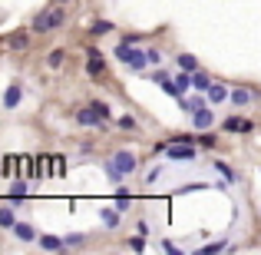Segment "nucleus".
<instances>
[{
	"label": "nucleus",
	"instance_id": "c85d7f7f",
	"mask_svg": "<svg viewBox=\"0 0 261 255\" xmlns=\"http://www.w3.org/2000/svg\"><path fill=\"white\" fill-rule=\"evenodd\" d=\"M225 249H228V242H212L202 249V255H215V252H225Z\"/></svg>",
	"mask_w": 261,
	"mask_h": 255
},
{
	"label": "nucleus",
	"instance_id": "0eeeda50",
	"mask_svg": "<svg viewBox=\"0 0 261 255\" xmlns=\"http://www.w3.org/2000/svg\"><path fill=\"white\" fill-rule=\"evenodd\" d=\"M76 123H80V126H102L106 120H102L93 106H83V109H76Z\"/></svg>",
	"mask_w": 261,
	"mask_h": 255
},
{
	"label": "nucleus",
	"instance_id": "6ab92c4d",
	"mask_svg": "<svg viewBox=\"0 0 261 255\" xmlns=\"http://www.w3.org/2000/svg\"><path fill=\"white\" fill-rule=\"evenodd\" d=\"M86 73H89V77H102V73H106V60H102V57H89Z\"/></svg>",
	"mask_w": 261,
	"mask_h": 255
},
{
	"label": "nucleus",
	"instance_id": "f257e3e1",
	"mask_svg": "<svg viewBox=\"0 0 261 255\" xmlns=\"http://www.w3.org/2000/svg\"><path fill=\"white\" fill-rule=\"evenodd\" d=\"M60 27H66V10H63V4H53V7H46V10H40L37 17H33L30 30L37 33V37H43V33H53V30H60Z\"/></svg>",
	"mask_w": 261,
	"mask_h": 255
},
{
	"label": "nucleus",
	"instance_id": "9d476101",
	"mask_svg": "<svg viewBox=\"0 0 261 255\" xmlns=\"http://www.w3.org/2000/svg\"><path fill=\"white\" fill-rule=\"evenodd\" d=\"M13 236H17L20 242H37V239H40V232L33 229L30 222H17V225H13Z\"/></svg>",
	"mask_w": 261,
	"mask_h": 255
},
{
	"label": "nucleus",
	"instance_id": "2f4dec72",
	"mask_svg": "<svg viewBox=\"0 0 261 255\" xmlns=\"http://www.w3.org/2000/svg\"><path fill=\"white\" fill-rule=\"evenodd\" d=\"M129 249H133V252H142V249H146V239H129Z\"/></svg>",
	"mask_w": 261,
	"mask_h": 255
},
{
	"label": "nucleus",
	"instance_id": "4be33fe9",
	"mask_svg": "<svg viewBox=\"0 0 261 255\" xmlns=\"http://www.w3.org/2000/svg\"><path fill=\"white\" fill-rule=\"evenodd\" d=\"M86 232H70V236H66V249H83L86 245Z\"/></svg>",
	"mask_w": 261,
	"mask_h": 255
},
{
	"label": "nucleus",
	"instance_id": "412c9836",
	"mask_svg": "<svg viewBox=\"0 0 261 255\" xmlns=\"http://www.w3.org/2000/svg\"><path fill=\"white\" fill-rule=\"evenodd\" d=\"M20 199H27V182H23V179L10 182V202H20Z\"/></svg>",
	"mask_w": 261,
	"mask_h": 255
},
{
	"label": "nucleus",
	"instance_id": "9b49d317",
	"mask_svg": "<svg viewBox=\"0 0 261 255\" xmlns=\"http://www.w3.org/2000/svg\"><path fill=\"white\" fill-rule=\"evenodd\" d=\"M205 96H208V103H212V106H218V103H225V100L231 96V89H225L222 83H212L208 89H205Z\"/></svg>",
	"mask_w": 261,
	"mask_h": 255
},
{
	"label": "nucleus",
	"instance_id": "ddd939ff",
	"mask_svg": "<svg viewBox=\"0 0 261 255\" xmlns=\"http://www.w3.org/2000/svg\"><path fill=\"white\" fill-rule=\"evenodd\" d=\"M126 63L133 66L136 73H139V70H146V66H149V53H146V50H139V47H133V53H129Z\"/></svg>",
	"mask_w": 261,
	"mask_h": 255
},
{
	"label": "nucleus",
	"instance_id": "a878e982",
	"mask_svg": "<svg viewBox=\"0 0 261 255\" xmlns=\"http://www.w3.org/2000/svg\"><path fill=\"white\" fill-rule=\"evenodd\" d=\"M198 146L215 149V146H218V136H215V133H202V136H198Z\"/></svg>",
	"mask_w": 261,
	"mask_h": 255
},
{
	"label": "nucleus",
	"instance_id": "7c9ffc66",
	"mask_svg": "<svg viewBox=\"0 0 261 255\" xmlns=\"http://www.w3.org/2000/svg\"><path fill=\"white\" fill-rule=\"evenodd\" d=\"M169 80H172V77H169L166 70H155V73H152V83H159V86H162V83H169Z\"/></svg>",
	"mask_w": 261,
	"mask_h": 255
},
{
	"label": "nucleus",
	"instance_id": "aec40b11",
	"mask_svg": "<svg viewBox=\"0 0 261 255\" xmlns=\"http://www.w3.org/2000/svg\"><path fill=\"white\" fill-rule=\"evenodd\" d=\"M192 86H195L198 93H205V89L212 86V77H208V73H202V70H195V73H192Z\"/></svg>",
	"mask_w": 261,
	"mask_h": 255
},
{
	"label": "nucleus",
	"instance_id": "473e14b6",
	"mask_svg": "<svg viewBox=\"0 0 261 255\" xmlns=\"http://www.w3.org/2000/svg\"><path fill=\"white\" fill-rule=\"evenodd\" d=\"M146 53H149V63H152V66H155V63H159V60H162V53H159V50H155V47H149V50H146Z\"/></svg>",
	"mask_w": 261,
	"mask_h": 255
},
{
	"label": "nucleus",
	"instance_id": "6e6552de",
	"mask_svg": "<svg viewBox=\"0 0 261 255\" xmlns=\"http://www.w3.org/2000/svg\"><path fill=\"white\" fill-rule=\"evenodd\" d=\"M37 242L43 252H63L66 249V236H40Z\"/></svg>",
	"mask_w": 261,
	"mask_h": 255
},
{
	"label": "nucleus",
	"instance_id": "bb28decb",
	"mask_svg": "<svg viewBox=\"0 0 261 255\" xmlns=\"http://www.w3.org/2000/svg\"><path fill=\"white\" fill-rule=\"evenodd\" d=\"M129 202H133V199H129V192H126V189H119V192H116V209H122V212H126V209H129Z\"/></svg>",
	"mask_w": 261,
	"mask_h": 255
},
{
	"label": "nucleus",
	"instance_id": "423d86ee",
	"mask_svg": "<svg viewBox=\"0 0 261 255\" xmlns=\"http://www.w3.org/2000/svg\"><path fill=\"white\" fill-rule=\"evenodd\" d=\"M222 129H225V133H251V129H255V123L245 120V116H228V120L222 123Z\"/></svg>",
	"mask_w": 261,
	"mask_h": 255
},
{
	"label": "nucleus",
	"instance_id": "7ed1b4c3",
	"mask_svg": "<svg viewBox=\"0 0 261 255\" xmlns=\"http://www.w3.org/2000/svg\"><path fill=\"white\" fill-rule=\"evenodd\" d=\"M109 163H113V166L119 169L122 176H133L136 166H139V159H136V156L129 153V149H119V153H113V159H109Z\"/></svg>",
	"mask_w": 261,
	"mask_h": 255
},
{
	"label": "nucleus",
	"instance_id": "393cba45",
	"mask_svg": "<svg viewBox=\"0 0 261 255\" xmlns=\"http://www.w3.org/2000/svg\"><path fill=\"white\" fill-rule=\"evenodd\" d=\"M89 106H93L96 113L102 116V120H113V106H109V103H102V100H93V103H89Z\"/></svg>",
	"mask_w": 261,
	"mask_h": 255
},
{
	"label": "nucleus",
	"instance_id": "dca6fc26",
	"mask_svg": "<svg viewBox=\"0 0 261 255\" xmlns=\"http://www.w3.org/2000/svg\"><path fill=\"white\" fill-rule=\"evenodd\" d=\"M122 209H102L99 212V219H102V225H106V229H116V225L122 222V216H119Z\"/></svg>",
	"mask_w": 261,
	"mask_h": 255
},
{
	"label": "nucleus",
	"instance_id": "f03ea898",
	"mask_svg": "<svg viewBox=\"0 0 261 255\" xmlns=\"http://www.w3.org/2000/svg\"><path fill=\"white\" fill-rule=\"evenodd\" d=\"M159 153H166L169 159H175V163H192V159H198V149H195V143H159Z\"/></svg>",
	"mask_w": 261,
	"mask_h": 255
},
{
	"label": "nucleus",
	"instance_id": "20e7f679",
	"mask_svg": "<svg viewBox=\"0 0 261 255\" xmlns=\"http://www.w3.org/2000/svg\"><path fill=\"white\" fill-rule=\"evenodd\" d=\"M212 126H215V109L212 106H202V109L192 113V129H195V133H205V129H212Z\"/></svg>",
	"mask_w": 261,
	"mask_h": 255
},
{
	"label": "nucleus",
	"instance_id": "cd10ccee",
	"mask_svg": "<svg viewBox=\"0 0 261 255\" xmlns=\"http://www.w3.org/2000/svg\"><path fill=\"white\" fill-rule=\"evenodd\" d=\"M215 169H218V172H222V176H225V179H228V182H235V169H231V166H225V163H222V159H215Z\"/></svg>",
	"mask_w": 261,
	"mask_h": 255
},
{
	"label": "nucleus",
	"instance_id": "c756f323",
	"mask_svg": "<svg viewBox=\"0 0 261 255\" xmlns=\"http://www.w3.org/2000/svg\"><path fill=\"white\" fill-rule=\"evenodd\" d=\"M119 126H122V129H136V133H139V123H136L133 116H122V120H119Z\"/></svg>",
	"mask_w": 261,
	"mask_h": 255
},
{
	"label": "nucleus",
	"instance_id": "f8f14e48",
	"mask_svg": "<svg viewBox=\"0 0 261 255\" xmlns=\"http://www.w3.org/2000/svg\"><path fill=\"white\" fill-rule=\"evenodd\" d=\"M20 100H23V89H20V83H10V86H7V93H4V106L7 109H17Z\"/></svg>",
	"mask_w": 261,
	"mask_h": 255
},
{
	"label": "nucleus",
	"instance_id": "b1692460",
	"mask_svg": "<svg viewBox=\"0 0 261 255\" xmlns=\"http://www.w3.org/2000/svg\"><path fill=\"white\" fill-rule=\"evenodd\" d=\"M175 86H178V93H189V86H192V73L189 70H182V73H178V77H175Z\"/></svg>",
	"mask_w": 261,
	"mask_h": 255
},
{
	"label": "nucleus",
	"instance_id": "4468645a",
	"mask_svg": "<svg viewBox=\"0 0 261 255\" xmlns=\"http://www.w3.org/2000/svg\"><path fill=\"white\" fill-rule=\"evenodd\" d=\"M178 103H182V109L192 116L195 109H202L205 103H208V96H178Z\"/></svg>",
	"mask_w": 261,
	"mask_h": 255
},
{
	"label": "nucleus",
	"instance_id": "5701e85b",
	"mask_svg": "<svg viewBox=\"0 0 261 255\" xmlns=\"http://www.w3.org/2000/svg\"><path fill=\"white\" fill-rule=\"evenodd\" d=\"M178 66H182V70H189V73H195L198 70V60L192 57V53H178Z\"/></svg>",
	"mask_w": 261,
	"mask_h": 255
},
{
	"label": "nucleus",
	"instance_id": "a211bd4d",
	"mask_svg": "<svg viewBox=\"0 0 261 255\" xmlns=\"http://www.w3.org/2000/svg\"><path fill=\"white\" fill-rule=\"evenodd\" d=\"M86 33H89V37H106V33H113V20H96Z\"/></svg>",
	"mask_w": 261,
	"mask_h": 255
},
{
	"label": "nucleus",
	"instance_id": "72a5a7b5",
	"mask_svg": "<svg viewBox=\"0 0 261 255\" xmlns=\"http://www.w3.org/2000/svg\"><path fill=\"white\" fill-rule=\"evenodd\" d=\"M53 4H70V0H53Z\"/></svg>",
	"mask_w": 261,
	"mask_h": 255
},
{
	"label": "nucleus",
	"instance_id": "2eb2a0df",
	"mask_svg": "<svg viewBox=\"0 0 261 255\" xmlns=\"http://www.w3.org/2000/svg\"><path fill=\"white\" fill-rule=\"evenodd\" d=\"M63 63H66V50H63V47H57V50L46 53V66H50V70H60Z\"/></svg>",
	"mask_w": 261,
	"mask_h": 255
},
{
	"label": "nucleus",
	"instance_id": "39448f33",
	"mask_svg": "<svg viewBox=\"0 0 261 255\" xmlns=\"http://www.w3.org/2000/svg\"><path fill=\"white\" fill-rule=\"evenodd\" d=\"M30 33H33V30H17V33H10V37L4 40V47H7V50H13V53H23L27 47H30Z\"/></svg>",
	"mask_w": 261,
	"mask_h": 255
},
{
	"label": "nucleus",
	"instance_id": "1a4fd4ad",
	"mask_svg": "<svg viewBox=\"0 0 261 255\" xmlns=\"http://www.w3.org/2000/svg\"><path fill=\"white\" fill-rule=\"evenodd\" d=\"M255 89H248V86H238V89H231V96L228 100L235 103V106H251V100H255Z\"/></svg>",
	"mask_w": 261,
	"mask_h": 255
},
{
	"label": "nucleus",
	"instance_id": "f3484780",
	"mask_svg": "<svg viewBox=\"0 0 261 255\" xmlns=\"http://www.w3.org/2000/svg\"><path fill=\"white\" fill-rule=\"evenodd\" d=\"M17 225V212L13 205H0V229H13Z\"/></svg>",
	"mask_w": 261,
	"mask_h": 255
}]
</instances>
